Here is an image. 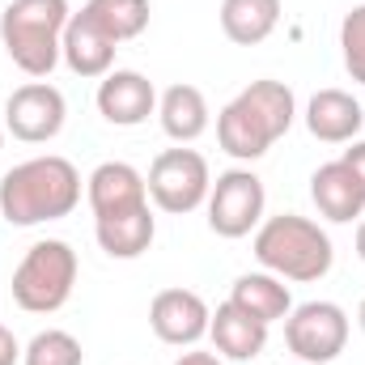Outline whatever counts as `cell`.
<instances>
[{
	"instance_id": "obj_1",
	"label": "cell",
	"mask_w": 365,
	"mask_h": 365,
	"mask_svg": "<svg viewBox=\"0 0 365 365\" xmlns=\"http://www.w3.org/2000/svg\"><path fill=\"white\" fill-rule=\"evenodd\" d=\"M293 115H297V102H293V90L284 81H272V77L251 81L234 102L221 106L217 140L230 158L255 162L293 128Z\"/></svg>"
},
{
	"instance_id": "obj_2",
	"label": "cell",
	"mask_w": 365,
	"mask_h": 365,
	"mask_svg": "<svg viewBox=\"0 0 365 365\" xmlns=\"http://www.w3.org/2000/svg\"><path fill=\"white\" fill-rule=\"evenodd\" d=\"M81 204V175L68 158H30L0 179V221L43 225L60 221Z\"/></svg>"
},
{
	"instance_id": "obj_3",
	"label": "cell",
	"mask_w": 365,
	"mask_h": 365,
	"mask_svg": "<svg viewBox=\"0 0 365 365\" xmlns=\"http://www.w3.org/2000/svg\"><path fill=\"white\" fill-rule=\"evenodd\" d=\"M73 9L68 0H13L0 13V43L26 77H51Z\"/></svg>"
},
{
	"instance_id": "obj_4",
	"label": "cell",
	"mask_w": 365,
	"mask_h": 365,
	"mask_svg": "<svg viewBox=\"0 0 365 365\" xmlns=\"http://www.w3.org/2000/svg\"><path fill=\"white\" fill-rule=\"evenodd\" d=\"M255 259L264 264V272L306 284V280H323L331 272L336 251H331V238L310 217L280 212L255 230Z\"/></svg>"
},
{
	"instance_id": "obj_5",
	"label": "cell",
	"mask_w": 365,
	"mask_h": 365,
	"mask_svg": "<svg viewBox=\"0 0 365 365\" xmlns=\"http://www.w3.org/2000/svg\"><path fill=\"white\" fill-rule=\"evenodd\" d=\"M77 272H81L77 251L64 238H43L21 255L13 272V302L26 314H56L73 297Z\"/></svg>"
},
{
	"instance_id": "obj_6",
	"label": "cell",
	"mask_w": 365,
	"mask_h": 365,
	"mask_svg": "<svg viewBox=\"0 0 365 365\" xmlns=\"http://www.w3.org/2000/svg\"><path fill=\"white\" fill-rule=\"evenodd\" d=\"M149 200L170 212V217H182V212H195L200 204H208V191H212V175H208V162L195 153V149H162L149 166Z\"/></svg>"
},
{
	"instance_id": "obj_7",
	"label": "cell",
	"mask_w": 365,
	"mask_h": 365,
	"mask_svg": "<svg viewBox=\"0 0 365 365\" xmlns=\"http://www.w3.org/2000/svg\"><path fill=\"white\" fill-rule=\"evenodd\" d=\"M284 344L302 365L336 361L349 344V314L336 302H302L284 319Z\"/></svg>"
},
{
	"instance_id": "obj_8",
	"label": "cell",
	"mask_w": 365,
	"mask_h": 365,
	"mask_svg": "<svg viewBox=\"0 0 365 365\" xmlns=\"http://www.w3.org/2000/svg\"><path fill=\"white\" fill-rule=\"evenodd\" d=\"M264 179L255 170H225L208 191V230L217 238H247L264 221Z\"/></svg>"
},
{
	"instance_id": "obj_9",
	"label": "cell",
	"mask_w": 365,
	"mask_h": 365,
	"mask_svg": "<svg viewBox=\"0 0 365 365\" xmlns=\"http://www.w3.org/2000/svg\"><path fill=\"white\" fill-rule=\"evenodd\" d=\"M64 119H68V102H64V93L56 90V86H47V81H26V86H17V90L9 93V102H4V132L13 140H21V145H47V140H56L60 128H64Z\"/></svg>"
},
{
	"instance_id": "obj_10",
	"label": "cell",
	"mask_w": 365,
	"mask_h": 365,
	"mask_svg": "<svg viewBox=\"0 0 365 365\" xmlns=\"http://www.w3.org/2000/svg\"><path fill=\"white\" fill-rule=\"evenodd\" d=\"M208 323H212V310L200 293L191 289H162L153 302H149V327L162 344H175V349H191L195 340L208 336Z\"/></svg>"
},
{
	"instance_id": "obj_11",
	"label": "cell",
	"mask_w": 365,
	"mask_h": 365,
	"mask_svg": "<svg viewBox=\"0 0 365 365\" xmlns=\"http://www.w3.org/2000/svg\"><path fill=\"white\" fill-rule=\"evenodd\" d=\"M98 110L115 128H136L158 110V90L136 68H110L98 81Z\"/></svg>"
},
{
	"instance_id": "obj_12",
	"label": "cell",
	"mask_w": 365,
	"mask_h": 365,
	"mask_svg": "<svg viewBox=\"0 0 365 365\" xmlns=\"http://www.w3.org/2000/svg\"><path fill=\"white\" fill-rule=\"evenodd\" d=\"M86 200L93 208V221H106V217H123V212H136L149 204V187L145 175L128 162H102L86 179Z\"/></svg>"
},
{
	"instance_id": "obj_13",
	"label": "cell",
	"mask_w": 365,
	"mask_h": 365,
	"mask_svg": "<svg viewBox=\"0 0 365 365\" xmlns=\"http://www.w3.org/2000/svg\"><path fill=\"white\" fill-rule=\"evenodd\" d=\"M115 51H119V43H110L86 13H73V17H68L64 43H60V60H64L77 77H86V81L98 77V81H102V77L115 68Z\"/></svg>"
},
{
	"instance_id": "obj_14",
	"label": "cell",
	"mask_w": 365,
	"mask_h": 365,
	"mask_svg": "<svg viewBox=\"0 0 365 365\" xmlns=\"http://www.w3.org/2000/svg\"><path fill=\"white\" fill-rule=\"evenodd\" d=\"M208 336H212L217 353L230 357V361H255V357L268 349V323L251 319V314L238 310L234 302H221V306L212 310Z\"/></svg>"
},
{
	"instance_id": "obj_15",
	"label": "cell",
	"mask_w": 365,
	"mask_h": 365,
	"mask_svg": "<svg viewBox=\"0 0 365 365\" xmlns=\"http://www.w3.org/2000/svg\"><path fill=\"white\" fill-rule=\"evenodd\" d=\"M361 123H365L361 102L344 90H319L310 98V106H306V128H310V136L323 140V145H344V140H353V136L361 132Z\"/></svg>"
},
{
	"instance_id": "obj_16",
	"label": "cell",
	"mask_w": 365,
	"mask_h": 365,
	"mask_svg": "<svg viewBox=\"0 0 365 365\" xmlns=\"http://www.w3.org/2000/svg\"><path fill=\"white\" fill-rule=\"evenodd\" d=\"M310 200H314V208H319L327 221L344 225V221H357V217H361L365 187L353 179V170H349L344 162H327V166H319V170L310 175Z\"/></svg>"
},
{
	"instance_id": "obj_17",
	"label": "cell",
	"mask_w": 365,
	"mask_h": 365,
	"mask_svg": "<svg viewBox=\"0 0 365 365\" xmlns=\"http://www.w3.org/2000/svg\"><path fill=\"white\" fill-rule=\"evenodd\" d=\"M93 234H98V247L110 255V259H140L153 238H158V221L145 208L136 212H123V217H106V221H93Z\"/></svg>"
},
{
	"instance_id": "obj_18",
	"label": "cell",
	"mask_w": 365,
	"mask_h": 365,
	"mask_svg": "<svg viewBox=\"0 0 365 365\" xmlns=\"http://www.w3.org/2000/svg\"><path fill=\"white\" fill-rule=\"evenodd\" d=\"M208 98L195 90V86H170V90L158 98V119H162V132L179 145H191L208 132Z\"/></svg>"
},
{
	"instance_id": "obj_19",
	"label": "cell",
	"mask_w": 365,
	"mask_h": 365,
	"mask_svg": "<svg viewBox=\"0 0 365 365\" xmlns=\"http://www.w3.org/2000/svg\"><path fill=\"white\" fill-rule=\"evenodd\" d=\"M230 302L238 306V310H247L251 319H259V323H268L272 327L276 319H289V310H293V297H289V284L272 272H247L234 280V293H230Z\"/></svg>"
},
{
	"instance_id": "obj_20",
	"label": "cell",
	"mask_w": 365,
	"mask_h": 365,
	"mask_svg": "<svg viewBox=\"0 0 365 365\" xmlns=\"http://www.w3.org/2000/svg\"><path fill=\"white\" fill-rule=\"evenodd\" d=\"M280 26V0H221V30L238 47H259Z\"/></svg>"
},
{
	"instance_id": "obj_21",
	"label": "cell",
	"mask_w": 365,
	"mask_h": 365,
	"mask_svg": "<svg viewBox=\"0 0 365 365\" xmlns=\"http://www.w3.org/2000/svg\"><path fill=\"white\" fill-rule=\"evenodd\" d=\"M81 13L90 17L110 43L140 38L145 26H149V0H90Z\"/></svg>"
},
{
	"instance_id": "obj_22",
	"label": "cell",
	"mask_w": 365,
	"mask_h": 365,
	"mask_svg": "<svg viewBox=\"0 0 365 365\" xmlns=\"http://www.w3.org/2000/svg\"><path fill=\"white\" fill-rule=\"evenodd\" d=\"M21 361L26 365H86V349H81V340L73 331L47 327L21 349Z\"/></svg>"
},
{
	"instance_id": "obj_23",
	"label": "cell",
	"mask_w": 365,
	"mask_h": 365,
	"mask_svg": "<svg viewBox=\"0 0 365 365\" xmlns=\"http://www.w3.org/2000/svg\"><path fill=\"white\" fill-rule=\"evenodd\" d=\"M340 51H344L349 77L357 86H365V4L344 13V21H340Z\"/></svg>"
},
{
	"instance_id": "obj_24",
	"label": "cell",
	"mask_w": 365,
	"mask_h": 365,
	"mask_svg": "<svg viewBox=\"0 0 365 365\" xmlns=\"http://www.w3.org/2000/svg\"><path fill=\"white\" fill-rule=\"evenodd\" d=\"M21 361V344H17V336L0 323V365H17Z\"/></svg>"
},
{
	"instance_id": "obj_25",
	"label": "cell",
	"mask_w": 365,
	"mask_h": 365,
	"mask_svg": "<svg viewBox=\"0 0 365 365\" xmlns=\"http://www.w3.org/2000/svg\"><path fill=\"white\" fill-rule=\"evenodd\" d=\"M340 162H344V166L353 170V179L365 187V140H357L353 149H344V158H340Z\"/></svg>"
},
{
	"instance_id": "obj_26",
	"label": "cell",
	"mask_w": 365,
	"mask_h": 365,
	"mask_svg": "<svg viewBox=\"0 0 365 365\" xmlns=\"http://www.w3.org/2000/svg\"><path fill=\"white\" fill-rule=\"evenodd\" d=\"M175 365H225V361H221L217 353H182Z\"/></svg>"
},
{
	"instance_id": "obj_27",
	"label": "cell",
	"mask_w": 365,
	"mask_h": 365,
	"mask_svg": "<svg viewBox=\"0 0 365 365\" xmlns=\"http://www.w3.org/2000/svg\"><path fill=\"white\" fill-rule=\"evenodd\" d=\"M357 255H361V264H365V221L357 225Z\"/></svg>"
},
{
	"instance_id": "obj_28",
	"label": "cell",
	"mask_w": 365,
	"mask_h": 365,
	"mask_svg": "<svg viewBox=\"0 0 365 365\" xmlns=\"http://www.w3.org/2000/svg\"><path fill=\"white\" fill-rule=\"evenodd\" d=\"M357 323H361V331H365V297H361V306H357Z\"/></svg>"
},
{
	"instance_id": "obj_29",
	"label": "cell",
	"mask_w": 365,
	"mask_h": 365,
	"mask_svg": "<svg viewBox=\"0 0 365 365\" xmlns=\"http://www.w3.org/2000/svg\"><path fill=\"white\" fill-rule=\"evenodd\" d=\"M0 149H4V123H0Z\"/></svg>"
}]
</instances>
